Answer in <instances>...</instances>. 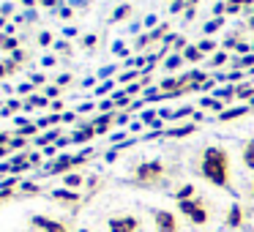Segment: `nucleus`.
Wrapping results in <instances>:
<instances>
[{"instance_id": "2", "label": "nucleus", "mask_w": 254, "mask_h": 232, "mask_svg": "<svg viewBox=\"0 0 254 232\" xmlns=\"http://www.w3.org/2000/svg\"><path fill=\"white\" fill-rule=\"evenodd\" d=\"M181 210H186V213L191 216V219L197 221V224H202V221L208 219V213H205L202 208H197V205H194V202H181Z\"/></svg>"}, {"instance_id": "6", "label": "nucleus", "mask_w": 254, "mask_h": 232, "mask_svg": "<svg viewBox=\"0 0 254 232\" xmlns=\"http://www.w3.org/2000/svg\"><path fill=\"white\" fill-rule=\"evenodd\" d=\"M39 224H44V227H47V232H66L61 224H55V221H44V219H39Z\"/></svg>"}, {"instance_id": "7", "label": "nucleus", "mask_w": 254, "mask_h": 232, "mask_svg": "<svg viewBox=\"0 0 254 232\" xmlns=\"http://www.w3.org/2000/svg\"><path fill=\"white\" fill-rule=\"evenodd\" d=\"M243 159H246V164L254 170V142H249V148H246V156H243Z\"/></svg>"}, {"instance_id": "8", "label": "nucleus", "mask_w": 254, "mask_h": 232, "mask_svg": "<svg viewBox=\"0 0 254 232\" xmlns=\"http://www.w3.org/2000/svg\"><path fill=\"white\" fill-rule=\"evenodd\" d=\"M241 221V210L238 208H232V216H230V224H238Z\"/></svg>"}, {"instance_id": "4", "label": "nucleus", "mask_w": 254, "mask_h": 232, "mask_svg": "<svg viewBox=\"0 0 254 232\" xmlns=\"http://www.w3.org/2000/svg\"><path fill=\"white\" fill-rule=\"evenodd\" d=\"M156 227H159V232H175V219H172V213H159L156 216Z\"/></svg>"}, {"instance_id": "1", "label": "nucleus", "mask_w": 254, "mask_h": 232, "mask_svg": "<svg viewBox=\"0 0 254 232\" xmlns=\"http://www.w3.org/2000/svg\"><path fill=\"white\" fill-rule=\"evenodd\" d=\"M202 170H205V175H208L213 183L224 186V183H227V156H224V150H219V148L205 150Z\"/></svg>"}, {"instance_id": "3", "label": "nucleus", "mask_w": 254, "mask_h": 232, "mask_svg": "<svg viewBox=\"0 0 254 232\" xmlns=\"http://www.w3.org/2000/svg\"><path fill=\"white\" fill-rule=\"evenodd\" d=\"M112 232H134L137 230V219H115L110 224Z\"/></svg>"}, {"instance_id": "5", "label": "nucleus", "mask_w": 254, "mask_h": 232, "mask_svg": "<svg viewBox=\"0 0 254 232\" xmlns=\"http://www.w3.org/2000/svg\"><path fill=\"white\" fill-rule=\"evenodd\" d=\"M139 180H150V177L161 175V164H148V167H139Z\"/></svg>"}]
</instances>
